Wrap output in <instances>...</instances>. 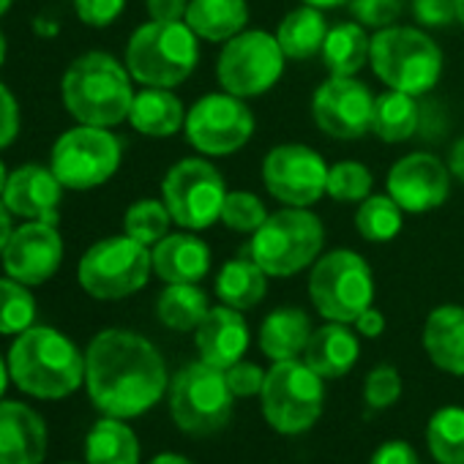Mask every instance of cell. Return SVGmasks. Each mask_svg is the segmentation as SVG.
<instances>
[{
    "label": "cell",
    "instance_id": "cell-1",
    "mask_svg": "<svg viewBox=\"0 0 464 464\" xmlns=\"http://www.w3.org/2000/svg\"><path fill=\"white\" fill-rule=\"evenodd\" d=\"M85 388L102 415L140 418L167 393V363L145 336L107 328L85 350Z\"/></svg>",
    "mask_w": 464,
    "mask_h": 464
},
{
    "label": "cell",
    "instance_id": "cell-2",
    "mask_svg": "<svg viewBox=\"0 0 464 464\" xmlns=\"http://www.w3.org/2000/svg\"><path fill=\"white\" fill-rule=\"evenodd\" d=\"M6 361L14 385L44 401L66 399L85 382V353L50 325H31L23 331Z\"/></svg>",
    "mask_w": 464,
    "mask_h": 464
},
{
    "label": "cell",
    "instance_id": "cell-3",
    "mask_svg": "<svg viewBox=\"0 0 464 464\" xmlns=\"http://www.w3.org/2000/svg\"><path fill=\"white\" fill-rule=\"evenodd\" d=\"M126 63L110 53L91 50L74 58L61 80V99L77 123L112 129L129 121L134 85Z\"/></svg>",
    "mask_w": 464,
    "mask_h": 464
},
{
    "label": "cell",
    "instance_id": "cell-4",
    "mask_svg": "<svg viewBox=\"0 0 464 464\" xmlns=\"http://www.w3.org/2000/svg\"><path fill=\"white\" fill-rule=\"evenodd\" d=\"M197 61V34L186 25V20H150L131 34L123 63L131 80L142 88H178L191 77Z\"/></svg>",
    "mask_w": 464,
    "mask_h": 464
},
{
    "label": "cell",
    "instance_id": "cell-5",
    "mask_svg": "<svg viewBox=\"0 0 464 464\" xmlns=\"http://www.w3.org/2000/svg\"><path fill=\"white\" fill-rule=\"evenodd\" d=\"M325 244L320 216L309 208H285L268 213L266 224L252 236L249 257L276 279L295 276L317 263Z\"/></svg>",
    "mask_w": 464,
    "mask_h": 464
},
{
    "label": "cell",
    "instance_id": "cell-6",
    "mask_svg": "<svg viewBox=\"0 0 464 464\" xmlns=\"http://www.w3.org/2000/svg\"><path fill=\"white\" fill-rule=\"evenodd\" d=\"M325 407V385L323 377L306 366L304 358L276 361L266 372V382L260 391V410L266 423L285 437H295L309 431Z\"/></svg>",
    "mask_w": 464,
    "mask_h": 464
},
{
    "label": "cell",
    "instance_id": "cell-7",
    "mask_svg": "<svg viewBox=\"0 0 464 464\" xmlns=\"http://www.w3.org/2000/svg\"><path fill=\"white\" fill-rule=\"evenodd\" d=\"M372 69L391 88L410 96L429 93L442 74V53L418 28H382L372 36Z\"/></svg>",
    "mask_w": 464,
    "mask_h": 464
},
{
    "label": "cell",
    "instance_id": "cell-8",
    "mask_svg": "<svg viewBox=\"0 0 464 464\" xmlns=\"http://www.w3.org/2000/svg\"><path fill=\"white\" fill-rule=\"evenodd\" d=\"M169 415L175 426L188 437H210L221 431L232 418L236 393L227 385L224 369L205 361L186 363L167 388Z\"/></svg>",
    "mask_w": 464,
    "mask_h": 464
},
{
    "label": "cell",
    "instance_id": "cell-9",
    "mask_svg": "<svg viewBox=\"0 0 464 464\" xmlns=\"http://www.w3.org/2000/svg\"><path fill=\"white\" fill-rule=\"evenodd\" d=\"M153 274L150 249L123 236L96 241L77 266L80 287L96 301H121L140 293Z\"/></svg>",
    "mask_w": 464,
    "mask_h": 464
},
{
    "label": "cell",
    "instance_id": "cell-10",
    "mask_svg": "<svg viewBox=\"0 0 464 464\" xmlns=\"http://www.w3.org/2000/svg\"><path fill=\"white\" fill-rule=\"evenodd\" d=\"M309 298L328 323L353 325L374 301V276L369 263L353 249L323 255L309 276Z\"/></svg>",
    "mask_w": 464,
    "mask_h": 464
},
{
    "label": "cell",
    "instance_id": "cell-11",
    "mask_svg": "<svg viewBox=\"0 0 464 464\" xmlns=\"http://www.w3.org/2000/svg\"><path fill=\"white\" fill-rule=\"evenodd\" d=\"M123 161V145L104 126L77 123L66 129L53 150H50V169L58 175L63 188L72 191H91L104 186Z\"/></svg>",
    "mask_w": 464,
    "mask_h": 464
},
{
    "label": "cell",
    "instance_id": "cell-12",
    "mask_svg": "<svg viewBox=\"0 0 464 464\" xmlns=\"http://www.w3.org/2000/svg\"><path fill=\"white\" fill-rule=\"evenodd\" d=\"M161 199L178 227L199 232L221 218L227 186L208 159H183L167 169Z\"/></svg>",
    "mask_w": 464,
    "mask_h": 464
},
{
    "label": "cell",
    "instance_id": "cell-13",
    "mask_svg": "<svg viewBox=\"0 0 464 464\" xmlns=\"http://www.w3.org/2000/svg\"><path fill=\"white\" fill-rule=\"evenodd\" d=\"M285 72V53L276 36L266 31H244L224 42L216 80L232 96L252 99L268 93Z\"/></svg>",
    "mask_w": 464,
    "mask_h": 464
},
{
    "label": "cell",
    "instance_id": "cell-14",
    "mask_svg": "<svg viewBox=\"0 0 464 464\" xmlns=\"http://www.w3.org/2000/svg\"><path fill=\"white\" fill-rule=\"evenodd\" d=\"M186 140L202 156H229L255 134V115L241 96L208 93L186 112Z\"/></svg>",
    "mask_w": 464,
    "mask_h": 464
},
{
    "label": "cell",
    "instance_id": "cell-15",
    "mask_svg": "<svg viewBox=\"0 0 464 464\" xmlns=\"http://www.w3.org/2000/svg\"><path fill=\"white\" fill-rule=\"evenodd\" d=\"M263 183L282 205L309 208L325 194L328 164L309 145H276L263 161Z\"/></svg>",
    "mask_w": 464,
    "mask_h": 464
},
{
    "label": "cell",
    "instance_id": "cell-16",
    "mask_svg": "<svg viewBox=\"0 0 464 464\" xmlns=\"http://www.w3.org/2000/svg\"><path fill=\"white\" fill-rule=\"evenodd\" d=\"M0 263H4L6 276L28 287L47 285L63 263V236L58 224L23 221L20 227H14L4 255H0Z\"/></svg>",
    "mask_w": 464,
    "mask_h": 464
},
{
    "label": "cell",
    "instance_id": "cell-17",
    "mask_svg": "<svg viewBox=\"0 0 464 464\" xmlns=\"http://www.w3.org/2000/svg\"><path fill=\"white\" fill-rule=\"evenodd\" d=\"M374 96L355 77H328L312 99V115L320 131L334 140H358L372 131Z\"/></svg>",
    "mask_w": 464,
    "mask_h": 464
},
{
    "label": "cell",
    "instance_id": "cell-18",
    "mask_svg": "<svg viewBox=\"0 0 464 464\" xmlns=\"http://www.w3.org/2000/svg\"><path fill=\"white\" fill-rule=\"evenodd\" d=\"M450 169L431 153H410L388 169V194L407 213H429L450 194Z\"/></svg>",
    "mask_w": 464,
    "mask_h": 464
},
{
    "label": "cell",
    "instance_id": "cell-19",
    "mask_svg": "<svg viewBox=\"0 0 464 464\" xmlns=\"http://www.w3.org/2000/svg\"><path fill=\"white\" fill-rule=\"evenodd\" d=\"M63 183L50 167L42 164H23L9 172V183L4 188V205L12 216L23 221H47L61 224V202H63Z\"/></svg>",
    "mask_w": 464,
    "mask_h": 464
},
{
    "label": "cell",
    "instance_id": "cell-20",
    "mask_svg": "<svg viewBox=\"0 0 464 464\" xmlns=\"http://www.w3.org/2000/svg\"><path fill=\"white\" fill-rule=\"evenodd\" d=\"M194 344L199 361L216 369H229L232 363L244 361L249 350V325L244 320V312L227 304L210 309L194 331Z\"/></svg>",
    "mask_w": 464,
    "mask_h": 464
},
{
    "label": "cell",
    "instance_id": "cell-21",
    "mask_svg": "<svg viewBox=\"0 0 464 464\" xmlns=\"http://www.w3.org/2000/svg\"><path fill=\"white\" fill-rule=\"evenodd\" d=\"M47 423L23 401H0V464H42Z\"/></svg>",
    "mask_w": 464,
    "mask_h": 464
},
{
    "label": "cell",
    "instance_id": "cell-22",
    "mask_svg": "<svg viewBox=\"0 0 464 464\" xmlns=\"http://www.w3.org/2000/svg\"><path fill=\"white\" fill-rule=\"evenodd\" d=\"M153 274L164 285L178 282H199L210 271V249L202 238L188 232H175V236H164L153 249Z\"/></svg>",
    "mask_w": 464,
    "mask_h": 464
},
{
    "label": "cell",
    "instance_id": "cell-23",
    "mask_svg": "<svg viewBox=\"0 0 464 464\" xmlns=\"http://www.w3.org/2000/svg\"><path fill=\"white\" fill-rule=\"evenodd\" d=\"M423 350L440 372L464 377V306L445 304L426 317Z\"/></svg>",
    "mask_w": 464,
    "mask_h": 464
},
{
    "label": "cell",
    "instance_id": "cell-24",
    "mask_svg": "<svg viewBox=\"0 0 464 464\" xmlns=\"http://www.w3.org/2000/svg\"><path fill=\"white\" fill-rule=\"evenodd\" d=\"M361 355L358 336L347 328V323H325L317 328L304 350V361L309 369H314L323 380H339L344 377Z\"/></svg>",
    "mask_w": 464,
    "mask_h": 464
},
{
    "label": "cell",
    "instance_id": "cell-25",
    "mask_svg": "<svg viewBox=\"0 0 464 464\" xmlns=\"http://www.w3.org/2000/svg\"><path fill=\"white\" fill-rule=\"evenodd\" d=\"M314 328L304 309L298 306H282L274 309L263 325H260V350L266 358L276 361H293L304 358V350L312 339Z\"/></svg>",
    "mask_w": 464,
    "mask_h": 464
},
{
    "label": "cell",
    "instance_id": "cell-26",
    "mask_svg": "<svg viewBox=\"0 0 464 464\" xmlns=\"http://www.w3.org/2000/svg\"><path fill=\"white\" fill-rule=\"evenodd\" d=\"M129 123L145 137L164 140L183 129L186 110L183 102L172 93V88H142L134 93Z\"/></svg>",
    "mask_w": 464,
    "mask_h": 464
},
{
    "label": "cell",
    "instance_id": "cell-27",
    "mask_svg": "<svg viewBox=\"0 0 464 464\" xmlns=\"http://www.w3.org/2000/svg\"><path fill=\"white\" fill-rule=\"evenodd\" d=\"M246 0H188L186 25L205 42H229L246 31Z\"/></svg>",
    "mask_w": 464,
    "mask_h": 464
},
{
    "label": "cell",
    "instance_id": "cell-28",
    "mask_svg": "<svg viewBox=\"0 0 464 464\" xmlns=\"http://www.w3.org/2000/svg\"><path fill=\"white\" fill-rule=\"evenodd\" d=\"M88 464H140V440L123 418H99L85 437Z\"/></svg>",
    "mask_w": 464,
    "mask_h": 464
},
{
    "label": "cell",
    "instance_id": "cell-29",
    "mask_svg": "<svg viewBox=\"0 0 464 464\" xmlns=\"http://www.w3.org/2000/svg\"><path fill=\"white\" fill-rule=\"evenodd\" d=\"M268 293V274L252 257H236L224 263L221 274L216 276V295L221 304L249 312L255 309Z\"/></svg>",
    "mask_w": 464,
    "mask_h": 464
},
{
    "label": "cell",
    "instance_id": "cell-30",
    "mask_svg": "<svg viewBox=\"0 0 464 464\" xmlns=\"http://www.w3.org/2000/svg\"><path fill=\"white\" fill-rule=\"evenodd\" d=\"M328 23L323 17V9L314 6H301L293 9L276 28V42L290 61H306L323 53L325 36H328Z\"/></svg>",
    "mask_w": 464,
    "mask_h": 464
},
{
    "label": "cell",
    "instance_id": "cell-31",
    "mask_svg": "<svg viewBox=\"0 0 464 464\" xmlns=\"http://www.w3.org/2000/svg\"><path fill=\"white\" fill-rule=\"evenodd\" d=\"M320 55L334 77H355L372 55V39L361 23H339L328 31Z\"/></svg>",
    "mask_w": 464,
    "mask_h": 464
},
{
    "label": "cell",
    "instance_id": "cell-32",
    "mask_svg": "<svg viewBox=\"0 0 464 464\" xmlns=\"http://www.w3.org/2000/svg\"><path fill=\"white\" fill-rule=\"evenodd\" d=\"M208 312H210L208 295L194 282L167 285L156 298L159 323L169 331H178V334L197 331V325L205 320Z\"/></svg>",
    "mask_w": 464,
    "mask_h": 464
},
{
    "label": "cell",
    "instance_id": "cell-33",
    "mask_svg": "<svg viewBox=\"0 0 464 464\" xmlns=\"http://www.w3.org/2000/svg\"><path fill=\"white\" fill-rule=\"evenodd\" d=\"M418 104L415 96L401 93V91H385L374 99V112H372V131L382 142H404L418 131Z\"/></svg>",
    "mask_w": 464,
    "mask_h": 464
},
{
    "label": "cell",
    "instance_id": "cell-34",
    "mask_svg": "<svg viewBox=\"0 0 464 464\" xmlns=\"http://www.w3.org/2000/svg\"><path fill=\"white\" fill-rule=\"evenodd\" d=\"M426 445L437 464H464V407L448 404L431 412Z\"/></svg>",
    "mask_w": 464,
    "mask_h": 464
},
{
    "label": "cell",
    "instance_id": "cell-35",
    "mask_svg": "<svg viewBox=\"0 0 464 464\" xmlns=\"http://www.w3.org/2000/svg\"><path fill=\"white\" fill-rule=\"evenodd\" d=\"M36 298L28 285L0 276V336H20L31 325H36Z\"/></svg>",
    "mask_w": 464,
    "mask_h": 464
},
{
    "label": "cell",
    "instance_id": "cell-36",
    "mask_svg": "<svg viewBox=\"0 0 464 464\" xmlns=\"http://www.w3.org/2000/svg\"><path fill=\"white\" fill-rule=\"evenodd\" d=\"M358 232L372 244H385L399 236L401 229V208L391 194H369L355 213Z\"/></svg>",
    "mask_w": 464,
    "mask_h": 464
},
{
    "label": "cell",
    "instance_id": "cell-37",
    "mask_svg": "<svg viewBox=\"0 0 464 464\" xmlns=\"http://www.w3.org/2000/svg\"><path fill=\"white\" fill-rule=\"evenodd\" d=\"M172 216L164 199H137L123 213V232L142 246L153 249L164 236H169Z\"/></svg>",
    "mask_w": 464,
    "mask_h": 464
},
{
    "label": "cell",
    "instance_id": "cell-38",
    "mask_svg": "<svg viewBox=\"0 0 464 464\" xmlns=\"http://www.w3.org/2000/svg\"><path fill=\"white\" fill-rule=\"evenodd\" d=\"M374 178L361 161H339L328 169L325 194L336 202H363L372 194Z\"/></svg>",
    "mask_w": 464,
    "mask_h": 464
},
{
    "label": "cell",
    "instance_id": "cell-39",
    "mask_svg": "<svg viewBox=\"0 0 464 464\" xmlns=\"http://www.w3.org/2000/svg\"><path fill=\"white\" fill-rule=\"evenodd\" d=\"M268 210L263 199L252 191H227L224 208H221V221L224 227L236 229V232H255L266 224Z\"/></svg>",
    "mask_w": 464,
    "mask_h": 464
},
{
    "label": "cell",
    "instance_id": "cell-40",
    "mask_svg": "<svg viewBox=\"0 0 464 464\" xmlns=\"http://www.w3.org/2000/svg\"><path fill=\"white\" fill-rule=\"evenodd\" d=\"M399 396H401V374L393 366L382 363L366 374L363 399L372 410H388L391 404L399 401Z\"/></svg>",
    "mask_w": 464,
    "mask_h": 464
},
{
    "label": "cell",
    "instance_id": "cell-41",
    "mask_svg": "<svg viewBox=\"0 0 464 464\" xmlns=\"http://www.w3.org/2000/svg\"><path fill=\"white\" fill-rule=\"evenodd\" d=\"M347 6L355 23H361L363 28H374V31L391 28L404 12L401 0H350Z\"/></svg>",
    "mask_w": 464,
    "mask_h": 464
},
{
    "label": "cell",
    "instance_id": "cell-42",
    "mask_svg": "<svg viewBox=\"0 0 464 464\" xmlns=\"http://www.w3.org/2000/svg\"><path fill=\"white\" fill-rule=\"evenodd\" d=\"M224 374H227V385H229L232 393H236V399L260 396L263 382H266L263 366H257V363H252V361H238V363H232L229 369H224Z\"/></svg>",
    "mask_w": 464,
    "mask_h": 464
},
{
    "label": "cell",
    "instance_id": "cell-43",
    "mask_svg": "<svg viewBox=\"0 0 464 464\" xmlns=\"http://www.w3.org/2000/svg\"><path fill=\"white\" fill-rule=\"evenodd\" d=\"M72 6H74V14L80 17L82 25L107 28L123 14L126 0H72Z\"/></svg>",
    "mask_w": 464,
    "mask_h": 464
},
{
    "label": "cell",
    "instance_id": "cell-44",
    "mask_svg": "<svg viewBox=\"0 0 464 464\" xmlns=\"http://www.w3.org/2000/svg\"><path fill=\"white\" fill-rule=\"evenodd\" d=\"M23 126V112L17 96L9 91V85L0 82V150H6L17 142Z\"/></svg>",
    "mask_w": 464,
    "mask_h": 464
},
{
    "label": "cell",
    "instance_id": "cell-45",
    "mask_svg": "<svg viewBox=\"0 0 464 464\" xmlns=\"http://www.w3.org/2000/svg\"><path fill=\"white\" fill-rule=\"evenodd\" d=\"M412 14L426 28H445L456 23V0H412Z\"/></svg>",
    "mask_w": 464,
    "mask_h": 464
},
{
    "label": "cell",
    "instance_id": "cell-46",
    "mask_svg": "<svg viewBox=\"0 0 464 464\" xmlns=\"http://www.w3.org/2000/svg\"><path fill=\"white\" fill-rule=\"evenodd\" d=\"M369 464H420V461H418V450L407 440H388L372 453Z\"/></svg>",
    "mask_w": 464,
    "mask_h": 464
},
{
    "label": "cell",
    "instance_id": "cell-47",
    "mask_svg": "<svg viewBox=\"0 0 464 464\" xmlns=\"http://www.w3.org/2000/svg\"><path fill=\"white\" fill-rule=\"evenodd\" d=\"M145 9H148L150 20L178 23V20H186L188 0H145Z\"/></svg>",
    "mask_w": 464,
    "mask_h": 464
},
{
    "label": "cell",
    "instance_id": "cell-48",
    "mask_svg": "<svg viewBox=\"0 0 464 464\" xmlns=\"http://www.w3.org/2000/svg\"><path fill=\"white\" fill-rule=\"evenodd\" d=\"M353 325H355L358 336H366V339H377V336H380V334L385 331V317H382V312H380V309L369 306L366 312H361V314H358V320H355Z\"/></svg>",
    "mask_w": 464,
    "mask_h": 464
},
{
    "label": "cell",
    "instance_id": "cell-49",
    "mask_svg": "<svg viewBox=\"0 0 464 464\" xmlns=\"http://www.w3.org/2000/svg\"><path fill=\"white\" fill-rule=\"evenodd\" d=\"M448 169H450V175H453L456 180L464 183V137L453 142L450 156H448Z\"/></svg>",
    "mask_w": 464,
    "mask_h": 464
},
{
    "label": "cell",
    "instance_id": "cell-50",
    "mask_svg": "<svg viewBox=\"0 0 464 464\" xmlns=\"http://www.w3.org/2000/svg\"><path fill=\"white\" fill-rule=\"evenodd\" d=\"M12 232H14V221H12V213L9 208L4 205V199H0V255H4L9 238H12Z\"/></svg>",
    "mask_w": 464,
    "mask_h": 464
},
{
    "label": "cell",
    "instance_id": "cell-51",
    "mask_svg": "<svg viewBox=\"0 0 464 464\" xmlns=\"http://www.w3.org/2000/svg\"><path fill=\"white\" fill-rule=\"evenodd\" d=\"M150 464H194V461H188L186 456H178V453H159Z\"/></svg>",
    "mask_w": 464,
    "mask_h": 464
},
{
    "label": "cell",
    "instance_id": "cell-52",
    "mask_svg": "<svg viewBox=\"0 0 464 464\" xmlns=\"http://www.w3.org/2000/svg\"><path fill=\"white\" fill-rule=\"evenodd\" d=\"M306 6H314V9H339V6H344V4H350V0H304Z\"/></svg>",
    "mask_w": 464,
    "mask_h": 464
},
{
    "label": "cell",
    "instance_id": "cell-53",
    "mask_svg": "<svg viewBox=\"0 0 464 464\" xmlns=\"http://www.w3.org/2000/svg\"><path fill=\"white\" fill-rule=\"evenodd\" d=\"M9 380H12V374H9V361H4V355H0V399H4V393H6V388H9Z\"/></svg>",
    "mask_w": 464,
    "mask_h": 464
},
{
    "label": "cell",
    "instance_id": "cell-54",
    "mask_svg": "<svg viewBox=\"0 0 464 464\" xmlns=\"http://www.w3.org/2000/svg\"><path fill=\"white\" fill-rule=\"evenodd\" d=\"M6 53H9V42H6V34L0 31V69L6 63Z\"/></svg>",
    "mask_w": 464,
    "mask_h": 464
},
{
    "label": "cell",
    "instance_id": "cell-55",
    "mask_svg": "<svg viewBox=\"0 0 464 464\" xmlns=\"http://www.w3.org/2000/svg\"><path fill=\"white\" fill-rule=\"evenodd\" d=\"M6 183H9V169H6L4 159H0V197H4V188H6Z\"/></svg>",
    "mask_w": 464,
    "mask_h": 464
},
{
    "label": "cell",
    "instance_id": "cell-56",
    "mask_svg": "<svg viewBox=\"0 0 464 464\" xmlns=\"http://www.w3.org/2000/svg\"><path fill=\"white\" fill-rule=\"evenodd\" d=\"M456 23L464 25V0H456Z\"/></svg>",
    "mask_w": 464,
    "mask_h": 464
},
{
    "label": "cell",
    "instance_id": "cell-57",
    "mask_svg": "<svg viewBox=\"0 0 464 464\" xmlns=\"http://www.w3.org/2000/svg\"><path fill=\"white\" fill-rule=\"evenodd\" d=\"M14 6V0H0V17L9 14V9Z\"/></svg>",
    "mask_w": 464,
    "mask_h": 464
},
{
    "label": "cell",
    "instance_id": "cell-58",
    "mask_svg": "<svg viewBox=\"0 0 464 464\" xmlns=\"http://www.w3.org/2000/svg\"><path fill=\"white\" fill-rule=\"evenodd\" d=\"M66 464H80V461H66ZM85 464H88V461H85Z\"/></svg>",
    "mask_w": 464,
    "mask_h": 464
}]
</instances>
